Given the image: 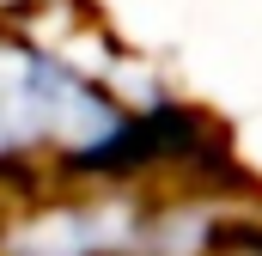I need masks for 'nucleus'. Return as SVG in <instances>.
Returning a JSON list of instances; mask_svg holds the SVG:
<instances>
[{
    "label": "nucleus",
    "mask_w": 262,
    "mask_h": 256,
    "mask_svg": "<svg viewBox=\"0 0 262 256\" xmlns=\"http://www.w3.org/2000/svg\"><path fill=\"white\" fill-rule=\"evenodd\" d=\"M159 153V122L128 110L98 73L0 31V171L55 165L67 177L122 183Z\"/></svg>",
    "instance_id": "nucleus-1"
}]
</instances>
